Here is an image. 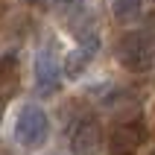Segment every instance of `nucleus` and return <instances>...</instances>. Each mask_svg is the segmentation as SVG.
<instances>
[{"instance_id":"1","label":"nucleus","mask_w":155,"mask_h":155,"mask_svg":"<svg viewBox=\"0 0 155 155\" xmlns=\"http://www.w3.org/2000/svg\"><path fill=\"white\" fill-rule=\"evenodd\" d=\"M117 59L132 73H147L155 64V44L143 32H126L117 41Z\"/></svg>"},{"instance_id":"2","label":"nucleus","mask_w":155,"mask_h":155,"mask_svg":"<svg viewBox=\"0 0 155 155\" xmlns=\"http://www.w3.org/2000/svg\"><path fill=\"white\" fill-rule=\"evenodd\" d=\"M50 132V120L38 105H24L15 117V138L21 147H41Z\"/></svg>"},{"instance_id":"3","label":"nucleus","mask_w":155,"mask_h":155,"mask_svg":"<svg viewBox=\"0 0 155 155\" xmlns=\"http://www.w3.org/2000/svg\"><path fill=\"white\" fill-rule=\"evenodd\" d=\"M70 132V152L73 155H97L103 138H100V123L91 114H79L68 126Z\"/></svg>"},{"instance_id":"4","label":"nucleus","mask_w":155,"mask_h":155,"mask_svg":"<svg viewBox=\"0 0 155 155\" xmlns=\"http://www.w3.org/2000/svg\"><path fill=\"white\" fill-rule=\"evenodd\" d=\"M35 85L41 97H53L61 88V68L53 47H41L35 56Z\"/></svg>"},{"instance_id":"5","label":"nucleus","mask_w":155,"mask_h":155,"mask_svg":"<svg viewBox=\"0 0 155 155\" xmlns=\"http://www.w3.org/2000/svg\"><path fill=\"white\" fill-rule=\"evenodd\" d=\"M97 50H100V32H97V29H85V32L79 35L76 50H70L68 59H64V73H68L70 79H76L79 73L91 64V59L97 56Z\"/></svg>"},{"instance_id":"6","label":"nucleus","mask_w":155,"mask_h":155,"mask_svg":"<svg viewBox=\"0 0 155 155\" xmlns=\"http://www.w3.org/2000/svg\"><path fill=\"white\" fill-rule=\"evenodd\" d=\"M143 138H147L143 123H123V126H117L111 132L108 149H111V155H135L138 147L143 143Z\"/></svg>"},{"instance_id":"7","label":"nucleus","mask_w":155,"mask_h":155,"mask_svg":"<svg viewBox=\"0 0 155 155\" xmlns=\"http://www.w3.org/2000/svg\"><path fill=\"white\" fill-rule=\"evenodd\" d=\"M111 15L117 21H132L140 15V0H111Z\"/></svg>"},{"instance_id":"8","label":"nucleus","mask_w":155,"mask_h":155,"mask_svg":"<svg viewBox=\"0 0 155 155\" xmlns=\"http://www.w3.org/2000/svg\"><path fill=\"white\" fill-rule=\"evenodd\" d=\"M15 56H6V59H0V91L6 88V91H12L15 88Z\"/></svg>"},{"instance_id":"9","label":"nucleus","mask_w":155,"mask_h":155,"mask_svg":"<svg viewBox=\"0 0 155 155\" xmlns=\"http://www.w3.org/2000/svg\"><path fill=\"white\" fill-rule=\"evenodd\" d=\"M53 9L59 12V15H73V12H79L82 9V0H53Z\"/></svg>"},{"instance_id":"10","label":"nucleus","mask_w":155,"mask_h":155,"mask_svg":"<svg viewBox=\"0 0 155 155\" xmlns=\"http://www.w3.org/2000/svg\"><path fill=\"white\" fill-rule=\"evenodd\" d=\"M24 3H32V6H38V3H44V0H24Z\"/></svg>"},{"instance_id":"11","label":"nucleus","mask_w":155,"mask_h":155,"mask_svg":"<svg viewBox=\"0 0 155 155\" xmlns=\"http://www.w3.org/2000/svg\"><path fill=\"white\" fill-rule=\"evenodd\" d=\"M0 120H3V103H0Z\"/></svg>"},{"instance_id":"12","label":"nucleus","mask_w":155,"mask_h":155,"mask_svg":"<svg viewBox=\"0 0 155 155\" xmlns=\"http://www.w3.org/2000/svg\"><path fill=\"white\" fill-rule=\"evenodd\" d=\"M47 155H61V152H47Z\"/></svg>"},{"instance_id":"13","label":"nucleus","mask_w":155,"mask_h":155,"mask_svg":"<svg viewBox=\"0 0 155 155\" xmlns=\"http://www.w3.org/2000/svg\"><path fill=\"white\" fill-rule=\"evenodd\" d=\"M149 155H155V149H152V152H149Z\"/></svg>"}]
</instances>
